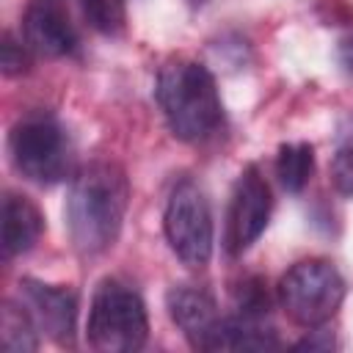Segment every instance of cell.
<instances>
[{"instance_id": "12", "label": "cell", "mask_w": 353, "mask_h": 353, "mask_svg": "<svg viewBox=\"0 0 353 353\" xmlns=\"http://www.w3.org/2000/svg\"><path fill=\"white\" fill-rule=\"evenodd\" d=\"M279 345L281 342L276 331L265 323V317L234 312L229 317H221L210 350H276Z\"/></svg>"}, {"instance_id": "8", "label": "cell", "mask_w": 353, "mask_h": 353, "mask_svg": "<svg viewBox=\"0 0 353 353\" xmlns=\"http://www.w3.org/2000/svg\"><path fill=\"white\" fill-rule=\"evenodd\" d=\"M19 301L33 314L39 331H44L50 339L69 345L74 339L77 325V295L69 287L44 284L36 279L19 281Z\"/></svg>"}, {"instance_id": "1", "label": "cell", "mask_w": 353, "mask_h": 353, "mask_svg": "<svg viewBox=\"0 0 353 353\" xmlns=\"http://www.w3.org/2000/svg\"><path fill=\"white\" fill-rule=\"evenodd\" d=\"M130 204V182L119 163L91 160L83 165L66 193V232L77 254H105L121 232Z\"/></svg>"}, {"instance_id": "2", "label": "cell", "mask_w": 353, "mask_h": 353, "mask_svg": "<svg viewBox=\"0 0 353 353\" xmlns=\"http://www.w3.org/2000/svg\"><path fill=\"white\" fill-rule=\"evenodd\" d=\"M157 102L179 141L199 143L223 121V105L212 72L199 61H171L157 77Z\"/></svg>"}, {"instance_id": "18", "label": "cell", "mask_w": 353, "mask_h": 353, "mask_svg": "<svg viewBox=\"0 0 353 353\" xmlns=\"http://www.w3.org/2000/svg\"><path fill=\"white\" fill-rule=\"evenodd\" d=\"M331 347H336L334 334H331V331H325L323 325L312 328L301 342H295V350H331Z\"/></svg>"}, {"instance_id": "10", "label": "cell", "mask_w": 353, "mask_h": 353, "mask_svg": "<svg viewBox=\"0 0 353 353\" xmlns=\"http://www.w3.org/2000/svg\"><path fill=\"white\" fill-rule=\"evenodd\" d=\"M22 41L39 58H63L77 50V33L66 11L52 0H33L22 19Z\"/></svg>"}, {"instance_id": "13", "label": "cell", "mask_w": 353, "mask_h": 353, "mask_svg": "<svg viewBox=\"0 0 353 353\" xmlns=\"http://www.w3.org/2000/svg\"><path fill=\"white\" fill-rule=\"evenodd\" d=\"M0 347L8 353L39 350V325L22 301H3L0 320Z\"/></svg>"}, {"instance_id": "4", "label": "cell", "mask_w": 353, "mask_h": 353, "mask_svg": "<svg viewBox=\"0 0 353 353\" xmlns=\"http://www.w3.org/2000/svg\"><path fill=\"white\" fill-rule=\"evenodd\" d=\"M8 157L28 182L58 185L72 174L74 149L61 121L52 116H28L8 132Z\"/></svg>"}, {"instance_id": "11", "label": "cell", "mask_w": 353, "mask_h": 353, "mask_svg": "<svg viewBox=\"0 0 353 353\" xmlns=\"http://www.w3.org/2000/svg\"><path fill=\"white\" fill-rule=\"evenodd\" d=\"M0 245H3V256H19L28 254L41 232H44V218L39 212V207L19 193H6L3 199V221H0Z\"/></svg>"}, {"instance_id": "6", "label": "cell", "mask_w": 353, "mask_h": 353, "mask_svg": "<svg viewBox=\"0 0 353 353\" xmlns=\"http://www.w3.org/2000/svg\"><path fill=\"white\" fill-rule=\"evenodd\" d=\"M163 229L171 251L176 259L188 268H204L212 256L215 229H212V212L204 190L193 179H182L174 185L165 212H163Z\"/></svg>"}, {"instance_id": "19", "label": "cell", "mask_w": 353, "mask_h": 353, "mask_svg": "<svg viewBox=\"0 0 353 353\" xmlns=\"http://www.w3.org/2000/svg\"><path fill=\"white\" fill-rule=\"evenodd\" d=\"M336 58H339V66H342V72H345L347 77H353V36L339 41Z\"/></svg>"}, {"instance_id": "15", "label": "cell", "mask_w": 353, "mask_h": 353, "mask_svg": "<svg viewBox=\"0 0 353 353\" xmlns=\"http://www.w3.org/2000/svg\"><path fill=\"white\" fill-rule=\"evenodd\" d=\"M85 19L99 33H119L124 25V0H80Z\"/></svg>"}, {"instance_id": "21", "label": "cell", "mask_w": 353, "mask_h": 353, "mask_svg": "<svg viewBox=\"0 0 353 353\" xmlns=\"http://www.w3.org/2000/svg\"><path fill=\"white\" fill-rule=\"evenodd\" d=\"M188 3H190V6H193V8H199V6H204V3H207V0H188Z\"/></svg>"}, {"instance_id": "16", "label": "cell", "mask_w": 353, "mask_h": 353, "mask_svg": "<svg viewBox=\"0 0 353 353\" xmlns=\"http://www.w3.org/2000/svg\"><path fill=\"white\" fill-rule=\"evenodd\" d=\"M30 50L25 47V41L19 44L11 33H3V44H0V66H3V74L14 77V74H22L28 72V63H30Z\"/></svg>"}, {"instance_id": "3", "label": "cell", "mask_w": 353, "mask_h": 353, "mask_svg": "<svg viewBox=\"0 0 353 353\" xmlns=\"http://www.w3.org/2000/svg\"><path fill=\"white\" fill-rule=\"evenodd\" d=\"M88 345L99 353H132L146 345L149 317L141 295L119 279H102L88 309Z\"/></svg>"}, {"instance_id": "20", "label": "cell", "mask_w": 353, "mask_h": 353, "mask_svg": "<svg viewBox=\"0 0 353 353\" xmlns=\"http://www.w3.org/2000/svg\"><path fill=\"white\" fill-rule=\"evenodd\" d=\"M336 143L339 146H353V113H347L339 127H336Z\"/></svg>"}, {"instance_id": "7", "label": "cell", "mask_w": 353, "mask_h": 353, "mask_svg": "<svg viewBox=\"0 0 353 353\" xmlns=\"http://www.w3.org/2000/svg\"><path fill=\"white\" fill-rule=\"evenodd\" d=\"M270 207H273L270 188L259 174V168L256 165L243 168V174L232 188V201L226 212L223 245L229 256H240L259 240V234L270 221Z\"/></svg>"}, {"instance_id": "17", "label": "cell", "mask_w": 353, "mask_h": 353, "mask_svg": "<svg viewBox=\"0 0 353 353\" xmlns=\"http://www.w3.org/2000/svg\"><path fill=\"white\" fill-rule=\"evenodd\" d=\"M331 185L339 196H353V146H339L331 160Z\"/></svg>"}, {"instance_id": "9", "label": "cell", "mask_w": 353, "mask_h": 353, "mask_svg": "<svg viewBox=\"0 0 353 353\" xmlns=\"http://www.w3.org/2000/svg\"><path fill=\"white\" fill-rule=\"evenodd\" d=\"M165 306L182 336L196 350H210V342L221 325V312L215 298L196 284H174L165 292Z\"/></svg>"}, {"instance_id": "14", "label": "cell", "mask_w": 353, "mask_h": 353, "mask_svg": "<svg viewBox=\"0 0 353 353\" xmlns=\"http://www.w3.org/2000/svg\"><path fill=\"white\" fill-rule=\"evenodd\" d=\"M314 171V149L309 143H284L276 154V176L290 193H301Z\"/></svg>"}, {"instance_id": "5", "label": "cell", "mask_w": 353, "mask_h": 353, "mask_svg": "<svg viewBox=\"0 0 353 353\" xmlns=\"http://www.w3.org/2000/svg\"><path fill=\"white\" fill-rule=\"evenodd\" d=\"M345 301V281L328 259H301L279 281V303L303 328L325 325Z\"/></svg>"}]
</instances>
